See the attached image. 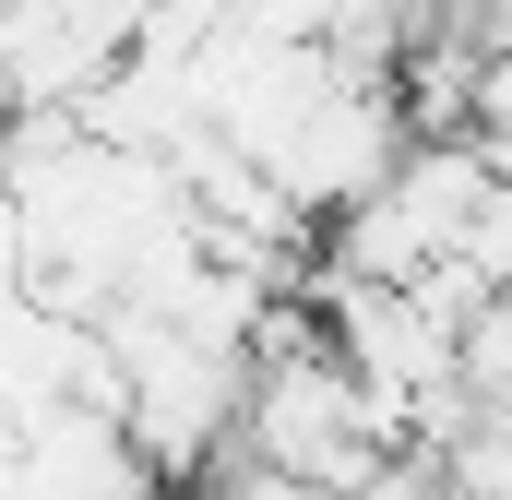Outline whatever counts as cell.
<instances>
[{"instance_id":"1","label":"cell","mask_w":512,"mask_h":500,"mask_svg":"<svg viewBox=\"0 0 512 500\" xmlns=\"http://www.w3.org/2000/svg\"><path fill=\"white\" fill-rule=\"evenodd\" d=\"M24 500H167V489L143 477V453H131L120 417L48 405V417L24 429Z\"/></svg>"},{"instance_id":"2","label":"cell","mask_w":512,"mask_h":500,"mask_svg":"<svg viewBox=\"0 0 512 500\" xmlns=\"http://www.w3.org/2000/svg\"><path fill=\"white\" fill-rule=\"evenodd\" d=\"M477 143H512V48H489V60H477Z\"/></svg>"}]
</instances>
